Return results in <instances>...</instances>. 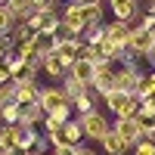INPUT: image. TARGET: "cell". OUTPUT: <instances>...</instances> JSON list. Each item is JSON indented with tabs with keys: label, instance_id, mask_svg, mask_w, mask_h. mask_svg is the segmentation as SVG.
I'll use <instances>...</instances> for the list:
<instances>
[{
	"label": "cell",
	"instance_id": "cell-22",
	"mask_svg": "<svg viewBox=\"0 0 155 155\" xmlns=\"http://www.w3.org/2000/svg\"><path fill=\"white\" fill-rule=\"evenodd\" d=\"M93 96H96V90H93V87H87V90H84V93L78 96V99H71V109H74V112H81V115L96 112V109H93Z\"/></svg>",
	"mask_w": 155,
	"mask_h": 155
},
{
	"label": "cell",
	"instance_id": "cell-25",
	"mask_svg": "<svg viewBox=\"0 0 155 155\" xmlns=\"http://www.w3.org/2000/svg\"><path fill=\"white\" fill-rule=\"evenodd\" d=\"M84 90H87V87H84L81 81H74L71 74H65V78H62V93L68 96V102H71V99H78V96L84 93Z\"/></svg>",
	"mask_w": 155,
	"mask_h": 155
},
{
	"label": "cell",
	"instance_id": "cell-11",
	"mask_svg": "<svg viewBox=\"0 0 155 155\" xmlns=\"http://www.w3.org/2000/svg\"><path fill=\"white\" fill-rule=\"evenodd\" d=\"M25 25H31L34 31H53L59 25V16H56V9H41V12H34Z\"/></svg>",
	"mask_w": 155,
	"mask_h": 155
},
{
	"label": "cell",
	"instance_id": "cell-16",
	"mask_svg": "<svg viewBox=\"0 0 155 155\" xmlns=\"http://www.w3.org/2000/svg\"><path fill=\"white\" fill-rule=\"evenodd\" d=\"M99 143H102V152H106V155H124L127 149H130V146H127L124 140L118 137V130H109L106 137L99 140Z\"/></svg>",
	"mask_w": 155,
	"mask_h": 155
},
{
	"label": "cell",
	"instance_id": "cell-5",
	"mask_svg": "<svg viewBox=\"0 0 155 155\" xmlns=\"http://www.w3.org/2000/svg\"><path fill=\"white\" fill-rule=\"evenodd\" d=\"M93 90H96L99 96H106V93H112V90H115V65H112V62H106V59H99V62H96Z\"/></svg>",
	"mask_w": 155,
	"mask_h": 155
},
{
	"label": "cell",
	"instance_id": "cell-20",
	"mask_svg": "<svg viewBox=\"0 0 155 155\" xmlns=\"http://www.w3.org/2000/svg\"><path fill=\"white\" fill-rule=\"evenodd\" d=\"M41 56H50V53H56V37H53V31H37V37H34V44H31Z\"/></svg>",
	"mask_w": 155,
	"mask_h": 155
},
{
	"label": "cell",
	"instance_id": "cell-19",
	"mask_svg": "<svg viewBox=\"0 0 155 155\" xmlns=\"http://www.w3.org/2000/svg\"><path fill=\"white\" fill-rule=\"evenodd\" d=\"M50 78H65L68 74V65H65V62H62L56 53H50V56H44V65H41Z\"/></svg>",
	"mask_w": 155,
	"mask_h": 155
},
{
	"label": "cell",
	"instance_id": "cell-39",
	"mask_svg": "<svg viewBox=\"0 0 155 155\" xmlns=\"http://www.w3.org/2000/svg\"><path fill=\"white\" fill-rule=\"evenodd\" d=\"M12 155H34V152H31V149H25V152H12Z\"/></svg>",
	"mask_w": 155,
	"mask_h": 155
},
{
	"label": "cell",
	"instance_id": "cell-9",
	"mask_svg": "<svg viewBox=\"0 0 155 155\" xmlns=\"http://www.w3.org/2000/svg\"><path fill=\"white\" fill-rule=\"evenodd\" d=\"M68 74L74 78V81H81L84 87H93L96 62H90V59H74V62H71V68H68Z\"/></svg>",
	"mask_w": 155,
	"mask_h": 155
},
{
	"label": "cell",
	"instance_id": "cell-35",
	"mask_svg": "<svg viewBox=\"0 0 155 155\" xmlns=\"http://www.w3.org/2000/svg\"><path fill=\"white\" fill-rule=\"evenodd\" d=\"M9 81H12V71L3 65V62H0V84H9Z\"/></svg>",
	"mask_w": 155,
	"mask_h": 155
},
{
	"label": "cell",
	"instance_id": "cell-38",
	"mask_svg": "<svg viewBox=\"0 0 155 155\" xmlns=\"http://www.w3.org/2000/svg\"><path fill=\"white\" fill-rule=\"evenodd\" d=\"M71 3H78V6H99V0H71Z\"/></svg>",
	"mask_w": 155,
	"mask_h": 155
},
{
	"label": "cell",
	"instance_id": "cell-33",
	"mask_svg": "<svg viewBox=\"0 0 155 155\" xmlns=\"http://www.w3.org/2000/svg\"><path fill=\"white\" fill-rule=\"evenodd\" d=\"M143 96H155V71L146 74V90H143ZM143 96H140V99H143Z\"/></svg>",
	"mask_w": 155,
	"mask_h": 155
},
{
	"label": "cell",
	"instance_id": "cell-21",
	"mask_svg": "<svg viewBox=\"0 0 155 155\" xmlns=\"http://www.w3.org/2000/svg\"><path fill=\"white\" fill-rule=\"evenodd\" d=\"M0 152H16V124H0Z\"/></svg>",
	"mask_w": 155,
	"mask_h": 155
},
{
	"label": "cell",
	"instance_id": "cell-28",
	"mask_svg": "<svg viewBox=\"0 0 155 155\" xmlns=\"http://www.w3.org/2000/svg\"><path fill=\"white\" fill-rule=\"evenodd\" d=\"M47 118L56 121V124H65V121H71V106H62V109H56V112H47Z\"/></svg>",
	"mask_w": 155,
	"mask_h": 155
},
{
	"label": "cell",
	"instance_id": "cell-15",
	"mask_svg": "<svg viewBox=\"0 0 155 155\" xmlns=\"http://www.w3.org/2000/svg\"><path fill=\"white\" fill-rule=\"evenodd\" d=\"M6 9H9V16L16 19V25L28 22V19L34 16V6H31V0H9V3H6Z\"/></svg>",
	"mask_w": 155,
	"mask_h": 155
},
{
	"label": "cell",
	"instance_id": "cell-31",
	"mask_svg": "<svg viewBox=\"0 0 155 155\" xmlns=\"http://www.w3.org/2000/svg\"><path fill=\"white\" fill-rule=\"evenodd\" d=\"M78 59H90V62H99V47L81 44V56H78Z\"/></svg>",
	"mask_w": 155,
	"mask_h": 155
},
{
	"label": "cell",
	"instance_id": "cell-12",
	"mask_svg": "<svg viewBox=\"0 0 155 155\" xmlns=\"http://www.w3.org/2000/svg\"><path fill=\"white\" fill-rule=\"evenodd\" d=\"M81 44H84V41H78V37H71V41H59V44H56V56L71 68V62L81 56Z\"/></svg>",
	"mask_w": 155,
	"mask_h": 155
},
{
	"label": "cell",
	"instance_id": "cell-27",
	"mask_svg": "<svg viewBox=\"0 0 155 155\" xmlns=\"http://www.w3.org/2000/svg\"><path fill=\"white\" fill-rule=\"evenodd\" d=\"M134 155H155V140L143 137L140 143H134Z\"/></svg>",
	"mask_w": 155,
	"mask_h": 155
},
{
	"label": "cell",
	"instance_id": "cell-37",
	"mask_svg": "<svg viewBox=\"0 0 155 155\" xmlns=\"http://www.w3.org/2000/svg\"><path fill=\"white\" fill-rule=\"evenodd\" d=\"M74 155H96V152L87 149V146H74Z\"/></svg>",
	"mask_w": 155,
	"mask_h": 155
},
{
	"label": "cell",
	"instance_id": "cell-2",
	"mask_svg": "<svg viewBox=\"0 0 155 155\" xmlns=\"http://www.w3.org/2000/svg\"><path fill=\"white\" fill-rule=\"evenodd\" d=\"M50 140V146H81V140H84V130H81V121H65L59 127V130L53 137H47Z\"/></svg>",
	"mask_w": 155,
	"mask_h": 155
},
{
	"label": "cell",
	"instance_id": "cell-34",
	"mask_svg": "<svg viewBox=\"0 0 155 155\" xmlns=\"http://www.w3.org/2000/svg\"><path fill=\"white\" fill-rule=\"evenodd\" d=\"M31 6H34V12H41V9H53L56 0H31Z\"/></svg>",
	"mask_w": 155,
	"mask_h": 155
},
{
	"label": "cell",
	"instance_id": "cell-40",
	"mask_svg": "<svg viewBox=\"0 0 155 155\" xmlns=\"http://www.w3.org/2000/svg\"><path fill=\"white\" fill-rule=\"evenodd\" d=\"M3 53H6V50H3V44H0V62H3Z\"/></svg>",
	"mask_w": 155,
	"mask_h": 155
},
{
	"label": "cell",
	"instance_id": "cell-24",
	"mask_svg": "<svg viewBox=\"0 0 155 155\" xmlns=\"http://www.w3.org/2000/svg\"><path fill=\"white\" fill-rule=\"evenodd\" d=\"M152 118H155V96H143V99H140L137 121H140V124H149Z\"/></svg>",
	"mask_w": 155,
	"mask_h": 155
},
{
	"label": "cell",
	"instance_id": "cell-41",
	"mask_svg": "<svg viewBox=\"0 0 155 155\" xmlns=\"http://www.w3.org/2000/svg\"><path fill=\"white\" fill-rule=\"evenodd\" d=\"M149 6H155V0H149Z\"/></svg>",
	"mask_w": 155,
	"mask_h": 155
},
{
	"label": "cell",
	"instance_id": "cell-17",
	"mask_svg": "<svg viewBox=\"0 0 155 155\" xmlns=\"http://www.w3.org/2000/svg\"><path fill=\"white\" fill-rule=\"evenodd\" d=\"M44 118H47V112L41 109V102H28V106H22V118H19V124H44Z\"/></svg>",
	"mask_w": 155,
	"mask_h": 155
},
{
	"label": "cell",
	"instance_id": "cell-3",
	"mask_svg": "<svg viewBox=\"0 0 155 155\" xmlns=\"http://www.w3.org/2000/svg\"><path fill=\"white\" fill-rule=\"evenodd\" d=\"M81 130H84V137H90V140H102L109 130H112V124L106 121V115H99V112H87V115H81Z\"/></svg>",
	"mask_w": 155,
	"mask_h": 155
},
{
	"label": "cell",
	"instance_id": "cell-7",
	"mask_svg": "<svg viewBox=\"0 0 155 155\" xmlns=\"http://www.w3.org/2000/svg\"><path fill=\"white\" fill-rule=\"evenodd\" d=\"M37 102H41L44 112H56L62 106H71L68 96L62 93V87H41V96H37Z\"/></svg>",
	"mask_w": 155,
	"mask_h": 155
},
{
	"label": "cell",
	"instance_id": "cell-8",
	"mask_svg": "<svg viewBox=\"0 0 155 155\" xmlns=\"http://www.w3.org/2000/svg\"><path fill=\"white\" fill-rule=\"evenodd\" d=\"M59 19H62V22H65L68 28H71V34H74V37H81V34L87 31V19H84V6H78V3H68V6H65V12H62Z\"/></svg>",
	"mask_w": 155,
	"mask_h": 155
},
{
	"label": "cell",
	"instance_id": "cell-23",
	"mask_svg": "<svg viewBox=\"0 0 155 155\" xmlns=\"http://www.w3.org/2000/svg\"><path fill=\"white\" fill-rule=\"evenodd\" d=\"M106 37H109V31H106V25H90V28L84 31V44H90V47H99L102 41H106Z\"/></svg>",
	"mask_w": 155,
	"mask_h": 155
},
{
	"label": "cell",
	"instance_id": "cell-30",
	"mask_svg": "<svg viewBox=\"0 0 155 155\" xmlns=\"http://www.w3.org/2000/svg\"><path fill=\"white\" fill-rule=\"evenodd\" d=\"M12 28H16V19L9 16L6 6H0V34H6V31H12Z\"/></svg>",
	"mask_w": 155,
	"mask_h": 155
},
{
	"label": "cell",
	"instance_id": "cell-14",
	"mask_svg": "<svg viewBox=\"0 0 155 155\" xmlns=\"http://www.w3.org/2000/svg\"><path fill=\"white\" fill-rule=\"evenodd\" d=\"M106 31H109V41H115L118 47L127 50V44H130V25H127V22H118V19H115L112 25H106Z\"/></svg>",
	"mask_w": 155,
	"mask_h": 155
},
{
	"label": "cell",
	"instance_id": "cell-26",
	"mask_svg": "<svg viewBox=\"0 0 155 155\" xmlns=\"http://www.w3.org/2000/svg\"><path fill=\"white\" fill-rule=\"evenodd\" d=\"M19 118H22V106H19V102H3L0 121H3V124H19Z\"/></svg>",
	"mask_w": 155,
	"mask_h": 155
},
{
	"label": "cell",
	"instance_id": "cell-43",
	"mask_svg": "<svg viewBox=\"0 0 155 155\" xmlns=\"http://www.w3.org/2000/svg\"><path fill=\"white\" fill-rule=\"evenodd\" d=\"M0 112H3V106H0Z\"/></svg>",
	"mask_w": 155,
	"mask_h": 155
},
{
	"label": "cell",
	"instance_id": "cell-32",
	"mask_svg": "<svg viewBox=\"0 0 155 155\" xmlns=\"http://www.w3.org/2000/svg\"><path fill=\"white\" fill-rule=\"evenodd\" d=\"M47 146H50V140H47V137L41 134V137L34 140V146H31V152H34V155H47Z\"/></svg>",
	"mask_w": 155,
	"mask_h": 155
},
{
	"label": "cell",
	"instance_id": "cell-13",
	"mask_svg": "<svg viewBox=\"0 0 155 155\" xmlns=\"http://www.w3.org/2000/svg\"><path fill=\"white\" fill-rule=\"evenodd\" d=\"M37 137H41V134H37L31 124H16V152H25V149H31Z\"/></svg>",
	"mask_w": 155,
	"mask_h": 155
},
{
	"label": "cell",
	"instance_id": "cell-42",
	"mask_svg": "<svg viewBox=\"0 0 155 155\" xmlns=\"http://www.w3.org/2000/svg\"><path fill=\"white\" fill-rule=\"evenodd\" d=\"M152 41H155V28H152Z\"/></svg>",
	"mask_w": 155,
	"mask_h": 155
},
{
	"label": "cell",
	"instance_id": "cell-10",
	"mask_svg": "<svg viewBox=\"0 0 155 155\" xmlns=\"http://www.w3.org/2000/svg\"><path fill=\"white\" fill-rule=\"evenodd\" d=\"M112 9H115V19L118 22H127L130 25L134 19H140V6H137V0H109Z\"/></svg>",
	"mask_w": 155,
	"mask_h": 155
},
{
	"label": "cell",
	"instance_id": "cell-18",
	"mask_svg": "<svg viewBox=\"0 0 155 155\" xmlns=\"http://www.w3.org/2000/svg\"><path fill=\"white\" fill-rule=\"evenodd\" d=\"M41 96V84H16V102L19 106H28V102H37Z\"/></svg>",
	"mask_w": 155,
	"mask_h": 155
},
{
	"label": "cell",
	"instance_id": "cell-36",
	"mask_svg": "<svg viewBox=\"0 0 155 155\" xmlns=\"http://www.w3.org/2000/svg\"><path fill=\"white\" fill-rule=\"evenodd\" d=\"M143 137H149V140H155V118H152L149 124H143Z\"/></svg>",
	"mask_w": 155,
	"mask_h": 155
},
{
	"label": "cell",
	"instance_id": "cell-44",
	"mask_svg": "<svg viewBox=\"0 0 155 155\" xmlns=\"http://www.w3.org/2000/svg\"><path fill=\"white\" fill-rule=\"evenodd\" d=\"M0 155H6V152H0Z\"/></svg>",
	"mask_w": 155,
	"mask_h": 155
},
{
	"label": "cell",
	"instance_id": "cell-6",
	"mask_svg": "<svg viewBox=\"0 0 155 155\" xmlns=\"http://www.w3.org/2000/svg\"><path fill=\"white\" fill-rule=\"evenodd\" d=\"M152 31H146L143 25H130V44H127V50H130V56H146L152 50Z\"/></svg>",
	"mask_w": 155,
	"mask_h": 155
},
{
	"label": "cell",
	"instance_id": "cell-29",
	"mask_svg": "<svg viewBox=\"0 0 155 155\" xmlns=\"http://www.w3.org/2000/svg\"><path fill=\"white\" fill-rule=\"evenodd\" d=\"M3 102H16V81L0 84V106H3Z\"/></svg>",
	"mask_w": 155,
	"mask_h": 155
},
{
	"label": "cell",
	"instance_id": "cell-4",
	"mask_svg": "<svg viewBox=\"0 0 155 155\" xmlns=\"http://www.w3.org/2000/svg\"><path fill=\"white\" fill-rule=\"evenodd\" d=\"M112 130H118V137H121L130 149H134V143H140V140H143V124H140L137 118H115Z\"/></svg>",
	"mask_w": 155,
	"mask_h": 155
},
{
	"label": "cell",
	"instance_id": "cell-1",
	"mask_svg": "<svg viewBox=\"0 0 155 155\" xmlns=\"http://www.w3.org/2000/svg\"><path fill=\"white\" fill-rule=\"evenodd\" d=\"M102 102L109 106V112L115 115V118H137V112H140V99L121 93V90L106 93V96H102Z\"/></svg>",
	"mask_w": 155,
	"mask_h": 155
}]
</instances>
